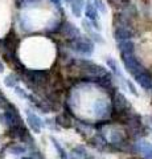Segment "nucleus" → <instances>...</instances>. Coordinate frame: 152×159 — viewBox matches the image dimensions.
I'll return each instance as SVG.
<instances>
[{"label": "nucleus", "instance_id": "20e7f679", "mask_svg": "<svg viewBox=\"0 0 152 159\" xmlns=\"http://www.w3.org/2000/svg\"><path fill=\"white\" fill-rule=\"evenodd\" d=\"M0 130H2V127H0Z\"/></svg>", "mask_w": 152, "mask_h": 159}, {"label": "nucleus", "instance_id": "7ed1b4c3", "mask_svg": "<svg viewBox=\"0 0 152 159\" xmlns=\"http://www.w3.org/2000/svg\"><path fill=\"white\" fill-rule=\"evenodd\" d=\"M127 159H141V158H139V157H130V158H127Z\"/></svg>", "mask_w": 152, "mask_h": 159}, {"label": "nucleus", "instance_id": "f03ea898", "mask_svg": "<svg viewBox=\"0 0 152 159\" xmlns=\"http://www.w3.org/2000/svg\"><path fill=\"white\" fill-rule=\"evenodd\" d=\"M115 98L116 99H120V101H126V98L123 97V96H122V94H116V96H115ZM126 105V102H123V103H118V102H114V106H115V109H123V106Z\"/></svg>", "mask_w": 152, "mask_h": 159}, {"label": "nucleus", "instance_id": "f257e3e1", "mask_svg": "<svg viewBox=\"0 0 152 159\" xmlns=\"http://www.w3.org/2000/svg\"><path fill=\"white\" fill-rule=\"evenodd\" d=\"M8 24V9L3 3H0V34L4 33Z\"/></svg>", "mask_w": 152, "mask_h": 159}]
</instances>
